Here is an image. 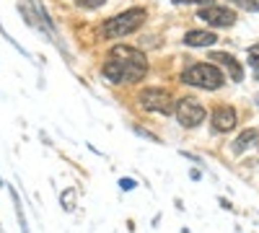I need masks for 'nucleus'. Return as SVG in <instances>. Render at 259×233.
<instances>
[{"label": "nucleus", "mask_w": 259, "mask_h": 233, "mask_svg": "<svg viewBox=\"0 0 259 233\" xmlns=\"http://www.w3.org/2000/svg\"><path fill=\"white\" fill-rule=\"evenodd\" d=\"M226 75L212 65V62H197L182 73V83L187 86H194V88H205V91H218L223 86Z\"/></svg>", "instance_id": "nucleus-1"}, {"label": "nucleus", "mask_w": 259, "mask_h": 233, "mask_svg": "<svg viewBox=\"0 0 259 233\" xmlns=\"http://www.w3.org/2000/svg\"><path fill=\"white\" fill-rule=\"evenodd\" d=\"M145 8H130L124 13H117L112 16L106 24L101 26L104 36H109V39H119V36H127V34H133L138 31L143 24H145Z\"/></svg>", "instance_id": "nucleus-2"}, {"label": "nucleus", "mask_w": 259, "mask_h": 233, "mask_svg": "<svg viewBox=\"0 0 259 233\" xmlns=\"http://www.w3.org/2000/svg\"><path fill=\"white\" fill-rule=\"evenodd\" d=\"M101 73L104 78H109L112 83H138L145 73H148V65L143 62H130V60H109L101 65Z\"/></svg>", "instance_id": "nucleus-3"}, {"label": "nucleus", "mask_w": 259, "mask_h": 233, "mask_svg": "<svg viewBox=\"0 0 259 233\" xmlns=\"http://www.w3.org/2000/svg\"><path fill=\"white\" fill-rule=\"evenodd\" d=\"M174 114H177L179 124L182 127H189V130H192V127H197L200 122H205V117H207L205 107L194 96H182L174 104Z\"/></svg>", "instance_id": "nucleus-4"}, {"label": "nucleus", "mask_w": 259, "mask_h": 233, "mask_svg": "<svg viewBox=\"0 0 259 233\" xmlns=\"http://www.w3.org/2000/svg\"><path fill=\"white\" fill-rule=\"evenodd\" d=\"M138 101H140V107L148 109V112H158V114H166V117L174 112L171 94L166 88H145V91H140Z\"/></svg>", "instance_id": "nucleus-5"}, {"label": "nucleus", "mask_w": 259, "mask_h": 233, "mask_svg": "<svg viewBox=\"0 0 259 233\" xmlns=\"http://www.w3.org/2000/svg\"><path fill=\"white\" fill-rule=\"evenodd\" d=\"M197 18L210 26H233L236 24V13L226 6H205L197 11Z\"/></svg>", "instance_id": "nucleus-6"}, {"label": "nucleus", "mask_w": 259, "mask_h": 233, "mask_svg": "<svg viewBox=\"0 0 259 233\" xmlns=\"http://www.w3.org/2000/svg\"><path fill=\"white\" fill-rule=\"evenodd\" d=\"M210 122H212V130L215 132H228V130H233V127H236V109H231V107L212 109Z\"/></svg>", "instance_id": "nucleus-7"}, {"label": "nucleus", "mask_w": 259, "mask_h": 233, "mask_svg": "<svg viewBox=\"0 0 259 233\" xmlns=\"http://www.w3.org/2000/svg\"><path fill=\"white\" fill-rule=\"evenodd\" d=\"M210 60H215L218 65H223V68L231 73V78H233L236 83L244 80V70H241L239 62L233 60V55H228V52H210Z\"/></svg>", "instance_id": "nucleus-8"}, {"label": "nucleus", "mask_w": 259, "mask_h": 233, "mask_svg": "<svg viewBox=\"0 0 259 233\" xmlns=\"http://www.w3.org/2000/svg\"><path fill=\"white\" fill-rule=\"evenodd\" d=\"M215 41H218V36H215L212 31H202V29H192V31L184 34L187 47H212Z\"/></svg>", "instance_id": "nucleus-9"}, {"label": "nucleus", "mask_w": 259, "mask_h": 233, "mask_svg": "<svg viewBox=\"0 0 259 233\" xmlns=\"http://www.w3.org/2000/svg\"><path fill=\"white\" fill-rule=\"evenodd\" d=\"M112 57H114V60H130V62H143V65H148L145 55H143L140 50H135V47H127V44L112 47Z\"/></svg>", "instance_id": "nucleus-10"}, {"label": "nucleus", "mask_w": 259, "mask_h": 233, "mask_svg": "<svg viewBox=\"0 0 259 233\" xmlns=\"http://www.w3.org/2000/svg\"><path fill=\"white\" fill-rule=\"evenodd\" d=\"M256 130H244L239 137H236V143H233V153H244L246 148H251L254 143H256Z\"/></svg>", "instance_id": "nucleus-11"}, {"label": "nucleus", "mask_w": 259, "mask_h": 233, "mask_svg": "<svg viewBox=\"0 0 259 233\" xmlns=\"http://www.w3.org/2000/svg\"><path fill=\"white\" fill-rule=\"evenodd\" d=\"M11 192V200H13V205H16V218H18V223H21V233H29V225H26V215H24V207H21V200H18V192L11 187L8 189Z\"/></svg>", "instance_id": "nucleus-12"}, {"label": "nucleus", "mask_w": 259, "mask_h": 233, "mask_svg": "<svg viewBox=\"0 0 259 233\" xmlns=\"http://www.w3.org/2000/svg\"><path fill=\"white\" fill-rule=\"evenodd\" d=\"M75 197H78V189H75V187H68V189H65V192L60 195V205L70 213V210L75 207Z\"/></svg>", "instance_id": "nucleus-13"}, {"label": "nucleus", "mask_w": 259, "mask_h": 233, "mask_svg": "<svg viewBox=\"0 0 259 233\" xmlns=\"http://www.w3.org/2000/svg\"><path fill=\"white\" fill-rule=\"evenodd\" d=\"M246 57H249V65L254 68V80H259V44H254V47H249V52H246Z\"/></svg>", "instance_id": "nucleus-14"}, {"label": "nucleus", "mask_w": 259, "mask_h": 233, "mask_svg": "<svg viewBox=\"0 0 259 233\" xmlns=\"http://www.w3.org/2000/svg\"><path fill=\"white\" fill-rule=\"evenodd\" d=\"M233 6H239L244 11H251V13H259V0H231Z\"/></svg>", "instance_id": "nucleus-15"}, {"label": "nucleus", "mask_w": 259, "mask_h": 233, "mask_svg": "<svg viewBox=\"0 0 259 233\" xmlns=\"http://www.w3.org/2000/svg\"><path fill=\"white\" fill-rule=\"evenodd\" d=\"M106 3V0H78V6H83V8H99V6H104Z\"/></svg>", "instance_id": "nucleus-16"}, {"label": "nucleus", "mask_w": 259, "mask_h": 233, "mask_svg": "<svg viewBox=\"0 0 259 233\" xmlns=\"http://www.w3.org/2000/svg\"><path fill=\"white\" fill-rule=\"evenodd\" d=\"M135 179H119V189H124V192H130V189H135Z\"/></svg>", "instance_id": "nucleus-17"}, {"label": "nucleus", "mask_w": 259, "mask_h": 233, "mask_svg": "<svg viewBox=\"0 0 259 233\" xmlns=\"http://www.w3.org/2000/svg\"><path fill=\"white\" fill-rule=\"evenodd\" d=\"M135 132H138L140 137H148V140H153V143H158V137H156L153 132H148V130H143V127H135Z\"/></svg>", "instance_id": "nucleus-18"}, {"label": "nucleus", "mask_w": 259, "mask_h": 233, "mask_svg": "<svg viewBox=\"0 0 259 233\" xmlns=\"http://www.w3.org/2000/svg\"><path fill=\"white\" fill-rule=\"evenodd\" d=\"M174 3H179V6L182 3H202V8H205V6H212V0H174Z\"/></svg>", "instance_id": "nucleus-19"}, {"label": "nucleus", "mask_w": 259, "mask_h": 233, "mask_svg": "<svg viewBox=\"0 0 259 233\" xmlns=\"http://www.w3.org/2000/svg\"><path fill=\"white\" fill-rule=\"evenodd\" d=\"M256 107H259V96H256Z\"/></svg>", "instance_id": "nucleus-20"}]
</instances>
